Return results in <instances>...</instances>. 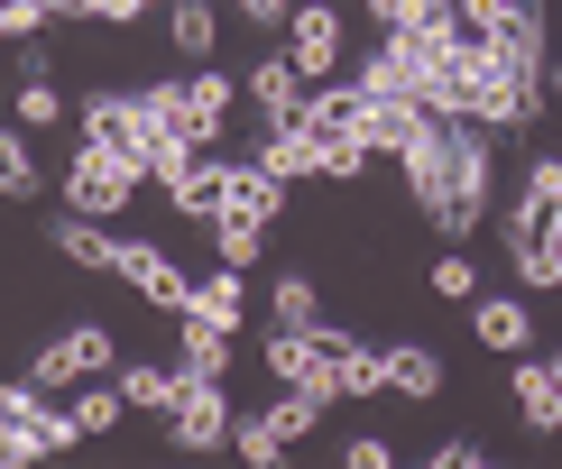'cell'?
Segmentation results:
<instances>
[{
  "instance_id": "cell-9",
  "label": "cell",
  "mask_w": 562,
  "mask_h": 469,
  "mask_svg": "<svg viewBox=\"0 0 562 469\" xmlns=\"http://www.w3.org/2000/svg\"><path fill=\"white\" fill-rule=\"evenodd\" d=\"M259 359H268V378H277V387H314L323 405H341V359H333L314 332H268Z\"/></svg>"
},
{
  "instance_id": "cell-13",
  "label": "cell",
  "mask_w": 562,
  "mask_h": 469,
  "mask_svg": "<svg viewBox=\"0 0 562 469\" xmlns=\"http://www.w3.org/2000/svg\"><path fill=\"white\" fill-rule=\"evenodd\" d=\"M231 167H240V157H213V148H203L194 167H184V175L167 184V203H176L184 221H203V230H213V221L231 213Z\"/></svg>"
},
{
  "instance_id": "cell-42",
  "label": "cell",
  "mask_w": 562,
  "mask_h": 469,
  "mask_svg": "<svg viewBox=\"0 0 562 469\" xmlns=\"http://www.w3.org/2000/svg\"><path fill=\"white\" fill-rule=\"evenodd\" d=\"M553 368H562V350H553Z\"/></svg>"
},
{
  "instance_id": "cell-41",
  "label": "cell",
  "mask_w": 562,
  "mask_h": 469,
  "mask_svg": "<svg viewBox=\"0 0 562 469\" xmlns=\"http://www.w3.org/2000/svg\"><path fill=\"white\" fill-rule=\"evenodd\" d=\"M544 83H553V92H562V65H544Z\"/></svg>"
},
{
  "instance_id": "cell-15",
  "label": "cell",
  "mask_w": 562,
  "mask_h": 469,
  "mask_svg": "<svg viewBox=\"0 0 562 469\" xmlns=\"http://www.w3.org/2000/svg\"><path fill=\"white\" fill-rule=\"evenodd\" d=\"M507 396H517L526 433H562V368H553V359H526V350H517V368H507Z\"/></svg>"
},
{
  "instance_id": "cell-4",
  "label": "cell",
  "mask_w": 562,
  "mask_h": 469,
  "mask_svg": "<svg viewBox=\"0 0 562 469\" xmlns=\"http://www.w3.org/2000/svg\"><path fill=\"white\" fill-rule=\"evenodd\" d=\"M148 184V167L121 148H92V138H75V167H65V213H92V221H111V213H130V194Z\"/></svg>"
},
{
  "instance_id": "cell-34",
  "label": "cell",
  "mask_w": 562,
  "mask_h": 469,
  "mask_svg": "<svg viewBox=\"0 0 562 469\" xmlns=\"http://www.w3.org/2000/svg\"><path fill=\"white\" fill-rule=\"evenodd\" d=\"M46 28V10H37V0H0V46H29Z\"/></svg>"
},
{
  "instance_id": "cell-2",
  "label": "cell",
  "mask_w": 562,
  "mask_h": 469,
  "mask_svg": "<svg viewBox=\"0 0 562 469\" xmlns=\"http://www.w3.org/2000/svg\"><path fill=\"white\" fill-rule=\"evenodd\" d=\"M498 129H480V121H452V203L434 213V230L442 240H471V230L488 221V184H498V148H488Z\"/></svg>"
},
{
  "instance_id": "cell-26",
  "label": "cell",
  "mask_w": 562,
  "mask_h": 469,
  "mask_svg": "<svg viewBox=\"0 0 562 469\" xmlns=\"http://www.w3.org/2000/svg\"><path fill=\"white\" fill-rule=\"evenodd\" d=\"M37 184H46V175H37V148H29V138H19V121H10V129H0V194L29 203Z\"/></svg>"
},
{
  "instance_id": "cell-30",
  "label": "cell",
  "mask_w": 562,
  "mask_h": 469,
  "mask_svg": "<svg viewBox=\"0 0 562 469\" xmlns=\"http://www.w3.org/2000/svg\"><path fill=\"white\" fill-rule=\"evenodd\" d=\"M56 121H65V92L46 75H29V83H19V129H56Z\"/></svg>"
},
{
  "instance_id": "cell-22",
  "label": "cell",
  "mask_w": 562,
  "mask_h": 469,
  "mask_svg": "<svg viewBox=\"0 0 562 469\" xmlns=\"http://www.w3.org/2000/svg\"><path fill=\"white\" fill-rule=\"evenodd\" d=\"M277 203H286V184H277L259 157H240V167H231V213L240 221H277Z\"/></svg>"
},
{
  "instance_id": "cell-21",
  "label": "cell",
  "mask_w": 562,
  "mask_h": 469,
  "mask_svg": "<svg viewBox=\"0 0 562 469\" xmlns=\"http://www.w3.org/2000/svg\"><path fill=\"white\" fill-rule=\"evenodd\" d=\"M387 387H396V396H415V405H434V396H442V350L396 341V350H387Z\"/></svg>"
},
{
  "instance_id": "cell-31",
  "label": "cell",
  "mask_w": 562,
  "mask_h": 469,
  "mask_svg": "<svg viewBox=\"0 0 562 469\" xmlns=\"http://www.w3.org/2000/svg\"><path fill=\"white\" fill-rule=\"evenodd\" d=\"M341 396H387V350H350V359H341Z\"/></svg>"
},
{
  "instance_id": "cell-3",
  "label": "cell",
  "mask_w": 562,
  "mask_h": 469,
  "mask_svg": "<svg viewBox=\"0 0 562 469\" xmlns=\"http://www.w3.org/2000/svg\"><path fill=\"white\" fill-rule=\"evenodd\" d=\"M461 10V37H480L488 56H507V65H526V75H544V0H452Z\"/></svg>"
},
{
  "instance_id": "cell-8",
  "label": "cell",
  "mask_w": 562,
  "mask_h": 469,
  "mask_svg": "<svg viewBox=\"0 0 562 469\" xmlns=\"http://www.w3.org/2000/svg\"><path fill=\"white\" fill-rule=\"evenodd\" d=\"M111 276H121L138 304H157V313H184V295H194V276H184L157 240H121L111 249Z\"/></svg>"
},
{
  "instance_id": "cell-7",
  "label": "cell",
  "mask_w": 562,
  "mask_h": 469,
  "mask_svg": "<svg viewBox=\"0 0 562 469\" xmlns=\"http://www.w3.org/2000/svg\"><path fill=\"white\" fill-rule=\"evenodd\" d=\"M75 129L92 138V148H121V157H138L148 167V138H157V121H148V102H138V83L121 92H83V111H75Z\"/></svg>"
},
{
  "instance_id": "cell-40",
  "label": "cell",
  "mask_w": 562,
  "mask_h": 469,
  "mask_svg": "<svg viewBox=\"0 0 562 469\" xmlns=\"http://www.w3.org/2000/svg\"><path fill=\"white\" fill-rule=\"evenodd\" d=\"M46 19H92V0H37Z\"/></svg>"
},
{
  "instance_id": "cell-24",
  "label": "cell",
  "mask_w": 562,
  "mask_h": 469,
  "mask_svg": "<svg viewBox=\"0 0 562 469\" xmlns=\"http://www.w3.org/2000/svg\"><path fill=\"white\" fill-rule=\"evenodd\" d=\"M268 313H277V332H314V322H323V295H314V276H304V267H286V276L268 286Z\"/></svg>"
},
{
  "instance_id": "cell-16",
  "label": "cell",
  "mask_w": 562,
  "mask_h": 469,
  "mask_svg": "<svg viewBox=\"0 0 562 469\" xmlns=\"http://www.w3.org/2000/svg\"><path fill=\"white\" fill-rule=\"evenodd\" d=\"M231 322H213V313H176V368L184 378H231Z\"/></svg>"
},
{
  "instance_id": "cell-25",
  "label": "cell",
  "mask_w": 562,
  "mask_h": 469,
  "mask_svg": "<svg viewBox=\"0 0 562 469\" xmlns=\"http://www.w3.org/2000/svg\"><path fill=\"white\" fill-rule=\"evenodd\" d=\"M213 249H222V267H259V258H268V221H240V213H222L213 221Z\"/></svg>"
},
{
  "instance_id": "cell-1",
  "label": "cell",
  "mask_w": 562,
  "mask_h": 469,
  "mask_svg": "<svg viewBox=\"0 0 562 469\" xmlns=\"http://www.w3.org/2000/svg\"><path fill=\"white\" fill-rule=\"evenodd\" d=\"M471 121L498 129V138H507V129H535V121H544V75L488 56V46L471 37Z\"/></svg>"
},
{
  "instance_id": "cell-38",
  "label": "cell",
  "mask_w": 562,
  "mask_h": 469,
  "mask_svg": "<svg viewBox=\"0 0 562 469\" xmlns=\"http://www.w3.org/2000/svg\"><path fill=\"white\" fill-rule=\"evenodd\" d=\"M148 10H167V0H92V19H111V28H130V19H148Z\"/></svg>"
},
{
  "instance_id": "cell-10",
  "label": "cell",
  "mask_w": 562,
  "mask_h": 469,
  "mask_svg": "<svg viewBox=\"0 0 562 469\" xmlns=\"http://www.w3.org/2000/svg\"><path fill=\"white\" fill-rule=\"evenodd\" d=\"M341 46H350V28H341L333 0H295V19H286V56L304 65V83H333Z\"/></svg>"
},
{
  "instance_id": "cell-33",
  "label": "cell",
  "mask_w": 562,
  "mask_h": 469,
  "mask_svg": "<svg viewBox=\"0 0 562 469\" xmlns=\"http://www.w3.org/2000/svg\"><path fill=\"white\" fill-rule=\"evenodd\" d=\"M323 175H333V184H360V175H369V138H323Z\"/></svg>"
},
{
  "instance_id": "cell-28",
  "label": "cell",
  "mask_w": 562,
  "mask_h": 469,
  "mask_svg": "<svg viewBox=\"0 0 562 469\" xmlns=\"http://www.w3.org/2000/svg\"><path fill=\"white\" fill-rule=\"evenodd\" d=\"M314 424H323V396H314V387H286V396H277V405H268V433L286 442V451H295V442L314 433Z\"/></svg>"
},
{
  "instance_id": "cell-27",
  "label": "cell",
  "mask_w": 562,
  "mask_h": 469,
  "mask_svg": "<svg viewBox=\"0 0 562 469\" xmlns=\"http://www.w3.org/2000/svg\"><path fill=\"white\" fill-rule=\"evenodd\" d=\"M121 414H130L121 378H111V387H102V378H83V387H75V424H83V442H92V433H111V424H121Z\"/></svg>"
},
{
  "instance_id": "cell-5",
  "label": "cell",
  "mask_w": 562,
  "mask_h": 469,
  "mask_svg": "<svg viewBox=\"0 0 562 469\" xmlns=\"http://www.w3.org/2000/svg\"><path fill=\"white\" fill-rule=\"evenodd\" d=\"M111 368H121V341L102 332V322H75V332H56L29 359V378L46 387V396H65V387H83V378H111Z\"/></svg>"
},
{
  "instance_id": "cell-6",
  "label": "cell",
  "mask_w": 562,
  "mask_h": 469,
  "mask_svg": "<svg viewBox=\"0 0 562 469\" xmlns=\"http://www.w3.org/2000/svg\"><path fill=\"white\" fill-rule=\"evenodd\" d=\"M231 424H240V405H231L222 378H184L176 405H167V442L176 451H231Z\"/></svg>"
},
{
  "instance_id": "cell-23",
  "label": "cell",
  "mask_w": 562,
  "mask_h": 469,
  "mask_svg": "<svg viewBox=\"0 0 562 469\" xmlns=\"http://www.w3.org/2000/svg\"><path fill=\"white\" fill-rule=\"evenodd\" d=\"M184 313H213V322H231V332H240V313H249V286H240V267H213V276H194Z\"/></svg>"
},
{
  "instance_id": "cell-17",
  "label": "cell",
  "mask_w": 562,
  "mask_h": 469,
  "mask_svg": "<svg viewBox=\"0 0 562 469\" xmlns=\"http://www.w3.org/2000/svg\"><path fill=\"white\" fill-rule=\"evenodd\" d=\"M46 249L75 258V267H102V276H111V249H121V230L92 221V213H56V221H46Z\"/></svg>"
},
{
  "instance_id": "cell-37",
  "label": "cell",
  "mask_w": 562,
  "mask_h": 469,
  "mask_svg": "<svg viewBox=\"0 0 562 469\" xmlns=\"http://www.w3.org/2000/svg\"><path fill=\"white\" fill-rule=\"evenodd\" d=\"M480 460H488V451H480V442H461V433L434 442V469H480Z\"/></svg>"
},
{
  "instance_id": "cell-29",
  "label": "cell",
  "mask_w": 562,
  "mask_h": 469,
  "mask_svg": "<svg viewBox=\"0 0 562 469\" xmlns=\"http://www.w3.org/2000/svg\"><path fill=\"white\" fill-rule=\"evenodd\" d=\"M231 451H240L249 469H277V460H286V442L268 433V414H240V424H231Z\"/></svg>"
},
{
  "instance_id": "cell-18",
  "label": "cell",
  "mask_w": 562,
  "mask_h": 469,
  "mask_svg": "<svg viewBox=\"0 0 562 469\" xmlns=\"http://www.w3.org/2000/svg\"><path fill=\"white\" fill-rule=\"evenodd\" d=\"M259 167H268L277 184H304V175H323V138H314V129H268V138H259Z\"/></svg>"
},
{
  "instance_id": "cell-11",
  "label": "cell",
  "mask_w": 562,
  "mask_h": 469,
  "mask_svg": "<svg viewBox=\"0 0 562 469\" xmlns=\"http://www.w3.org/2000/svg\"><path fill=\"white\" fill-rule=\"evenodd\" d=\"M249 102H259V121H268V129H304V102H314V83H304V65L277 46V56L249 65Z\"/></svg>"
},
{
  "instance_id": "cell-19",
  "label": "cell",
  "mask_w": 562,
  "mask_h": 469,
  "mask_svg": "<svg viewBox=\"0 0 562 469\" xmlns=\"http://www.w3.org/2000/svg\"><path fill=\"white\" fill-rule=\"evenodd\" d=\"M176 387H184V368H176V359H121V396H130V414H167V405H176Z\"/></svg>"
},
{
  "instance_id": "cell-14",
  "label": "cell",
  "mask_w": 562,
  "mask_h": 469,
  "mask_svg": "<svg viewBox=\"0 0 562 469\" xmlns=\"http://www.w3.org/2000/svg\"><path fill=\"white\" fill-rule=\"evenodd\" d=\"M471 332H480V350L517 359V350H535V304L526 295H471Z\"/></svg>"
},
{
  "instance_id": "cell-32",
  "label": "cell",
  "mask_w": 562,
  "mask_h": 469,
  "mask_svg": "<svg viewBox=\"0 0 562 469\" xmlns=\"http://www.w3.org/2000/svg\"><path fill=\"white\" fill-rule=\"evenodd\" d=\"M434 295H442V304H471V295H480V267H471L461 249H442V258H434Z\"/></svg>"
},
{
  "instance_id": "cell-39",
  "label": "cell",
  "mask_w": 562,
  "mask_h": 469,
  "mask_svg": "<svg viewBox=\"0 0 562 469\" xmlns=\"http://www.w3.org/2000/svg\"><path fill=\"white\" fill-rule=\"evenodd\" d=\"M341 460H350V469H387L396 451H387V442H379V433H360V442H350V451H341Z\"/></svg>"
},
{
  "instance_id": "cell-12",
  "label": "cell",
  "mask_w": 562,
  "mask_h": 469,
  "mask_svg": "<svg viewBox=\"0 0 562 469\" xmlns=\"http://www.w3.org/2000/svg\"><path fill=\"white\" fill-rule=\"evenodd\" d=\"M434 111L415 102V92H369V111H360V138H369V157H406L415 138H425Z\"/></svg>"
},
{
  "instance_id": "cell-36",
  "label": "cell",
  "mask_w": 562,
  "mask_h": 469,
  "mask_svg": "<svg viewBox=\"0 0 562 469\" xmlns=\"http://www.w3.org/2000/svg\"><path fill=\"white\" fill-rule=\"evenodd\" d=\"M231 10H240L249 28H286V19H295V0H231Z\"/></svg>"
},
{
  "instance_id": "cell-35",
  "label": "cell",
  "mask_w": 562,
  "mask_h": 469,
  "mask_svg": "<svg viewBox=\"0 0 562 469\" xmlns=\"http://www.w3.org/2000/svg\"><path fill=\"white\" fill-rule=\"evenodd\" d=\"M526 203H553V213H562V157H535V167H526Z\"/></svg>"
},
{
  "instance_id": "cell-20",
  "label": "cell",
  "mask_w": 562,
  "mask_h": 469,
  "mask_svg": "<svg viewBox=\"0 0 562 469\" xmlns=\"http://www.w3.org/2000/svg\"><path fill=\"white\" fill-rule=\"evenodd\" d=\"M167 37H176L184 65H203L222 46V10H213V0H167Z\"/></svg>"
}]
</instances>
